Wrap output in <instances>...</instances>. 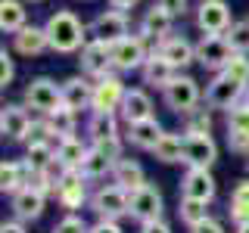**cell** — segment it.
Here are the masks:
<instances>
[{"mask_svg": "<svg viewBox=\"0 0 249 233\" xmlns=\"http://www.w3.org/2000/svg\"><path fill=\"white\" fill-rule=\"evenodd\" d=\"M47 37H50V50L53 53H78L84 44H88V28L78 19L72 10H56L50 19L44 22Z\"/></svg>", "mask_w": 249, "mask_h": 233, "instance_id": "cell-1", "label": "cell"}, {"mask_svg": "<svg viewBox=\"0 0 249 233\" xmlns=\"http://www.w3.org/2000/svg\"><path fill=\"white\" fill-rule=\"evenodd\" d=\"M22 103L37 115H53L56 109H62V84H56L47 75L31 78L22 90Z\"/></svg>", "mask_w": 249, "mask_h": 233, "instance_id": "cell-2", "label": "cell"}, {"mask_svg": "<svg viewBox=\"0 0 249 233\" xmlns=\"http://www.w3.org/2000/svg\"><path fill=\"white\" fill-rule=\"evenodd\" d=\"M56 202L66 208L69 215H75L78 208L90 205V196H88V181L78 168H56Z\"/></svg>", "mask_w": 249, "mask_h": 233, "instance_id": "cell-3", "label": "cell"}, {"mask_svg": "<svg viewBox=\"0 0 249 233\" xmlns=\"http://www.w3.org/2000/svg\"><path fill=\"white\" fill-rule=\"evenodd\" d=\"M90 212L106 221H119L131 215V193L119 183H103L90 193Z\"/></svg>", "mask_w": 249, "mask_h": 233, "instance_id": "cell-4", "label": "cell"}, {"mask_svg": "<svg viewBox=\"0 0 249 233\" xmlns=\"http://www.w3.org/2000/svg\"><path fill=\"white\" fill-rule=\"evenodd\" d=\"M162 100H165V106L171 109V112H178V115L193 112V109L202 106L199 81H196V78H190V75H181V72H178V78L168 84L165 90H162Z\"/></svg>", "mask_w": 249, "mask_h": 233, "instance_id": "cell-5", "label": "cell"}, {"mask_svg": "<svg viewBox=\"0 0 249 233\" xmlns=\"http://www.w3.org/2000/svg\"><path fill=\"white\" fill-rule=\"evenodd\" d=\"M243 93L246 87L237 81H231L224 72L212 75V81L206 84V93H202V103H206L209 109H218V112H231L233 106L243 103Z\"/></svg>", "mask_w": 249, "mask_h": 233, "instance_id": "cell-6", "label": "cell"}, {"mask_svg": "<svg viewBox=\"0 0 249 233\" xmlns=\"http://www.w3.org/2000/svg\"><path fill=\"white\" fill-rule=\"evenodd\" d=\"M78 66H81V75H88L90 81L106 75H119L112 66V47L93 41V37H88V44L78 50Z\"/></svg>", "mask_w": 249, "mask_h": 233, "instance_id": "cell-7", "label": "cell"}, {"mask_svg": "<svg viewBox=\"0 0 249 233\" xmlns=\"http://www.w3.org/2000/svg\"><path fill=\"white\" fill-rule=\"evenodd\" d=\"M150 41H146L143 34H128L124 41H119L112 47V66L115 72H140L143 68V62L150 59V47H146Z\"/></svg>", "mask_w": 249, "mask_h": 233, "instance_id": "cell-8", "label": "cell"}, {"mask_svg": "<svg viewBox=\"0 0 249 233\" xmlns=\"http://www.w3.org/2000/svg\"><path fill=\"white\" fill-rule=\"evenodd\" d=\"M88 34L93 37V41H100V44H109V47H115L119 41H124V37L131 34L128 13H122V10H103V13L97 16V19L90 22Z\"/></svg>", "mask_w": 249, "mask_h": 233, "instance_id": "cell-9", "label": "cell"}, {"mask_svg": "<svg viewBox=\"0 0 249 233\" xmlns=\"http://www.w3.org/2000/svg\"><path fill=\"white\" fill-rule=\"evenodd\" d=\"M233 59V47L228 44L224 34H202L196 44V62L209 72H224V66Z\"/></svg>", "mask_w": 249, "mask_h": 233, "instance_id": "cell-10", "label": "cell"}, {"mask_svg": "<svg viewBox=\"0 0 249 233\" xmlns=\"http://www.w3.org/2000/svg\"><path fill=\"white\" fill-rule=\"evenodd\" d=\"M162 212H165V199H162V190L156 183H143L140 190L131 193V217L137 224L162 221Z\"/></svg>", "mask_w": 249, "mask_h": 233, "instance_id": "cell-11", "label": "cell"}, {"mask_svg": "<svg viewBox=\"0 0 249 233\" xmlns=\"http://www.w3.org/2000/svg\"><path fill=\"white\" fill-rule=\"evenodd\" d=\"M128 87H124L122 75H106L93 81V97H90V112H119L122 100Z\"/></svg>", "mask_w": 249, "mask_h": 233, "instance_id": "cell-12", "label": "cell"}, {"mask_svg": "<svg viewBox=\"0 0 249 233\" xmlns=\"http://www.w3.org/2000/svg\"><path fill=\"white\" fill-rule=\"evenodd\" d=\"M231 25V6L224 0H202L196 6V28L202 34H228Z\"/></svg>", "mask_w": 249, "mask_h": 233, "instance_id": "cell-13", "label": "cell"}, {"mask_svg": "<svg viewBox=\"0 0 249 233\" xmlns=\"http://www.w3.org/2000/svg\"><path fill=\"white\" fill-rule=\"evenodd\" d=\"M31 121L35 118H31L25 103H6L0 109V134H3V140H10V143H25Z\"/></svg>", "mask_w": 249, "mask_h": 233, "instance_id": "cell-14", "label": "cell"}, {"mask_svg": "<svg viewBox=\"0 0 249 233\" xmlns=\"http://www.w3.org/2000/svg\"><path fill=\"white\" fill-rule=\"evenodd\" d=\"M184 165L187 168H212L218 162V143L212 134H184Z\"/></svg>", "mask_w": 249, "mask_h": 233, "instance_id": "cell-15", "label": "cell"}, {"mask_svg": "<svg viewBox=\"0 0 249 233\" xmlns=\"http://www.w3.org/2000/svg\"><path fill=\"white\" fill-rule=\"evenodd\" d=\"M218 193V183L212 177V168H187L184 177H181V196L184 199H199V202H209L212 205Z\"/></svg>", "mask_w": 249, "mask_h": 233, "instance_id": "cell-16", "label": "cell"}, {"mask_svg": "<svg viewBox=\"0 0 249 233\" xmlns=\"http://www.w3.org/2000/svg\"><path fill=\"white\" fill-rule=\"evenodd\" d=\"M13 50L25 59H37L50 50V37H47V28L44 25H25L22 31L13 34Z\"/></svg>", "mask_w": 249, "mask_h": 233, "instance_id": "cell-17", "label": "cell"}, {"mask_svg": "<svg viewBox=\"0 0 249 233\" xmlns=\"http://www.w3.org/2000/svg\"><path fill=\"white\" fill-rule=\"evenodd\" d=\"M228 150L237 155H249V109L240 103L228 112Z\"/></svg>", "mask_w": 249, "mask_h": 233, "instance_id": "cell-18", "label": "cell"}, {"mask_svg": "<svg viewBox=\"0 0 249 233\" xmlns=\"http://www.w3.org/2000/svg\"><path fill=\"white\" fill-rule=\"evenodd\" d=\"M171 28H175V16H171L168 10H162L159 3H153L150 10L143 13V19H140V34H143L146 41H153V44L171 37L175 34Z\"/></svg>", "mask_w": 249, "mask_h": 233, "instance_id": "cell-19", "label": "cell"}, {"mask_svg": "<svg viewBox=\"0 0 249 233\" xmlns=\"http://www.w3.org/2000/svg\"><path fill=\"white\" fill-rule=\"evenodd\" d=\"M140 78H143V84L146 87H156V90H165L171 81L178 78V68L171 66V62L162 56L159 50L153 47V53H150V59L143 62V68H140Z\"/></svg>", "mask_w": 249, "mask_h": 233, "instance_id": "cell-20", "label": "cell"}, {"mask_svg": "<svg viewBox=\"0 0 249 233\" xmlns=\"http://www.w3.org/2000/svg\"><path fill=\"white\" fill-rule=\"evenodd\" d=\"M156 50H159L162 56L178 68V72H184L187 66L196 62V44H190L184 34H171V37H165V41H159V44H156Z\"/></svg>", "mask_w": 249, "mask_h": 233, "instance_id": "cell-21", "label": "cell"}, {"mask_svg": "<svg viewBox=\"0 0 249 233\" xmlns=\"http://www.w3.org/2000/svg\"><path fill=\"white\" fill-rule=\"evenodd\" d=\"M128 128V143L134 146V150H146V152H153L156 150V143H159L162 137H165V128H162V121L156 118H143V121H134V124H124Z\"/></svg>", "mask_w": 249, "mask_h": 233, "instance_id": "cell-22", "label": "cell"}, {"mask_svg": "<svg viewBox=\"0 0 249 233\" xmlns=\"http://www.w3.org/2000/svg\"><path fill=\"white\" fill-rule=\"evenodd\" d=\"M90 97H93V81L88 75H72L62 81V106L66 109H72V112L90 109Z\"/></svg>", "mask_w": 249, "mask_h": 233, "instance_id": "cell-23", "label": "cell"}, {"mask_svg": "<svg viewBox=\"0 0 249 233\" xmlns=\"http://www.w3.org/2000/svg\"><path fill=\"white\" fill-rule=\"evenodd\" d=\"M31 174H35V171H31V165L25 162V155H22V159H3V165H0V190H3L6 196H16L19 190L28 186Z\"/></svg>", "mask_w": 249, "mask_h": 233, "instance_id": "cell-24", "label": "cell"}, {"mask_svg": "<svg viewBox=\"0 0 249 233\" xmlns=\"http://www.w3.org/2000/svg\"><path fill=\"white\" fill-rule=\"evenodd\" d=\"M119 115H122L124 124H134V121L153 118V97H150L143 87H128V93H124V100H122Z\"/></svg>", "mask_w": 249, "mask_h": 233, "instance_id": "cell-25", "label": "cell"}, {"mask_svg": "<svg viewBox=\"0 0 249 233\" xmlns=\"http://www.w3.org/2000/svg\"><path fill=\"white\" fill-rule=\"evenodd\" d=\"M88 152H90V140H84V137H66V140H59L56 143V165L59 168H81V162L88 159Z\"/></svg>", "mask_w": 249, "mask_h": 233, "instance_id": "cell-26", "label": "cell"}, {"mask_svg": "<svg viewBox=\"0 0 249 233\" xmlns=\"http://www.w3.org/2000/svg\"><path fill=\"white\" fill-rule=\"evenodd\" d=\"M109 177H112V183L124 186L128 193H134V190H140L143 183H150V181H146V171H143V165H140L137 159H119Z\"/></svg>", "mask_w": 249, "mask_h": 233, "instance_id": "cell-27", "label": "cell"}, {"mask_svg": "<svg viewBox=\"0 0 249 233\" xmlns=\"http://www.w3.org/2000/svg\"><path fill=\"white\" fill-rule=\"evenodd\" d=\"M44 208H47V196L28 190V186L13 196V215L19 217V221H37V217L44 215Z\"/></svg>", "mask_w": 249, "mask_h": 233, "instance_id": "cell-28", "label": "cell"}, {"mask_svg": "<svg viewBox=\"0 0 249 233\" xmlns=\"http://www.w3.org/2000/svg\"><path fill=\"white\" fill-rule=\"evenodd\" d=\"M119 112H90L88 118V140L97 143V140H109V137H122L119 131Z\"/></svg>", "mask_w": 249, "mask_h": 233, "instance_id": "cell-29", "label": "cell"}, {"mask_svg": "<svg viewBox=\"0 0 249 233\" xmlns=\"http://www.w3.org/2000/svg\"><path fill=\"white\" fill-rule=\"evenodd\" d=\"M184 134L181 131H165V137L156 143L153 150V159L156 162H165V165H178V162H184Z\"/></svg>", "mask_w": 249, "mask_h": 233, "instance_id": "cell-30", "label": "cell"}, {"mask_svg": "<svg viewBox=\"0 0 249 233\" xmlns=\"http://www.w3.org/2000/svg\"><path fill=\"white\" fill-rule=\"evenodd\" d=\"M28 25V10L22 0H0V31L16 34Z\"/></svg>", "mask_w": 249, "mask_h": 233, "instance_id": "cell-31", "label": "cell"}, {"mask_svg": "<svg viewBox=\"0 0 249 233\" xmlns=\"http://www.w3.org/2000/svg\"><path fill=\"white\" fill-rule=\"evenodd\" d=\"M25 162L31 171H56V143H25Z\"/></svg>", "mask_w": 249, "mask_h": 233, "instance_id": "cell-32", "label": "cell"}, {"mask_svg": "<svg viewBox=\"0 0 249 233\" xmlns=\"http://www.w3.org/2000/svg\"><path fill=\"white\" fill-rule=\"evenodd\" d=\"M112 168H115V162L109 159V155H103L100 150H93V146H90L88 159L81 162V168H78V171H81V174H84V181L90 183V181H103L106 174H112Z\"/></svg>", "mask_w": 249, "mask_h": 233, "instance_id": "cell-33", "label": "cell"}, {"mask_svg": "<svg viewBox=\"0 0 249 233\" xmlns=\"http://www.w3.org/2000/svg\"><path fill=\"white\" fill-rule=\"evenodd\" d=\"M228 215L233 224H246L249 221V177L240 181L231 190V202H228Z\"/></svg>", "mask_w": 249, "mask_h": 233, "instance_id": "cell-34", "label": "cell"}, {"mask_svg": "<svg viewBox=\"0 0 249 233\" xmlns=\"http://www.w3.org/2000/svg\"><path fill=\"white\" fill-rule=\"evenodd\" d=\"M47 121H50V128H53V134H56L59 140H66V137H75L78 134V112H72V109H56L53 115H44Z\"/></svg>", "mask_w": 249, "mask_h": 233, "instance_id": "cell-35", "label": "cell"}, {"mask_svg": "<svg viewBox=\"0 0 249 233\" xmlns=\"http://www.w3.org/2000/svg\"><path fill=\"white\" fill-rule=\"evenodd\" d=\"M178 217L187 224V230L190 227H196V224H202L206 217H212L209 215V202H199V199H184L178 202Z\"/></svg>", "mask_w": 249, "mask_h": 233, "instance_id": "cell-36", "label": "cell"}, {"mask_svg": "<svg viewBox=\"0 0 249 233\" xmlns=\"http://www.w3.org/2000/svg\"><path fill=\"white\" fill-rule=\"evenodd\" d=\"M184 134H212V109L206 103L184 115Z\"/></svg>", "mask_w": 249, "mask_h": 233, "instance_id": "cell-37", "label": "cell"}, {"mask_svg": "<svg viewBox=\"0 0 249 233\" xmlns=\"http://www.w3.org/2000/svg\"><path fill=\"white\" fill-rule=\"evenodd\" d=\"M224 37H228V44L233 47V53H246L249 56V19H237L228 28Z\"/></svg>", "mask_w": 249, "mask_h": 233, "instance_id": "cell-38", "label": "cell"}, {"mask_svg": "<svg viewBox=\"0 0 249 233\" xmlns=\"http://www.w3.org/2000/svg\"><path fill=\"white\" fill-rule=\"evenodd\" d=\"M224 75H228L231 81L249 87V56H246V53H233V59L224 66Z\"/></svg>", "mask_w": 249, "mask_h": 233, "instance_id": "cell-39", "label": "cell"}, {"mask_svg": "<svg viewBox=\"0 0 249 233\" xmlns=\"http://www.w3.org/2000/svg\"><path fill=\"white\" fill-rule=\"evenodd\" d=\"M28 190L41 193V196L50 199L53 193H56V171H35V174L28 177Z\"/></svg>", "mask_w": 249, "mask_h": 233, "instance_id": "cell-40", "label": "cell"}, {"mask_svg": "<svg viewBox=\"0 0 249 233\" xmlns=\"http://www.w3.org/2000/svg\"><path fill=\"white\" fill-rule=\"evenodd\" d=\"M25 143H59V137L53 134V128H50V121L44 118H35L31 121V128H28V137H25Z\"/></svg>", "mask_w": 249, "mask_h": 233, "instance_id": "cell-41", "label": "cell"}, {"mask_svg": "<svg viewBox=\"0 0 249 233\" xmlns=\"http://www.w3.org/2000/svg\"><path fill=\"white\" fill-rule=\"evenodd\" d=\"M53 233H90V224L78 215H62L56 224H53Z\"/></svg>", "mask_w": 249, "mask_h": 233, "instance_id": "cell-42", "label": "cell"}, {"mask_svg": "<svg viewBox=\"0 0 249 233\" xmlns=\"http://www.w3.org/2000/svg\"><path fill=\"white\" fill-rule=\"evenodd\" d=\"M93 150H100L103 155H109L112 162L124 159V140L122 137H109V140H97V143H90Z\"/></svg>", "mask_w": 249, "mask_h": 233, "instance_id": "cell-43", "label": "cell"}, {"mask_svg": "<svg viewBox=\"0 0 249 233\" xmlns=\"http://www.w3.org/2000/svg\"><path fill=\"white\" fill-rule=\"evenodd\" d=\"M13 78H16V62H13V53L3 47L0 50V87L6 90L13 84Z\"/></svg>", "mask_w": 249, "mask_h": 233, "instance_id": "cell-44", "label": "cell"}, {"mask_svg": "<svg viewBox=\"0 0 249 233\" xmlns=\"http://www.w3.org/2000/svg\"><path fill=\"white\" fill-rule=\"evenodd\" d=\"M90 233H124L119 227V221H106V217H97V221L90 224Z\"/></svg>", "mask_w": 249, "mask_h": 233, "instance_id": "cell-45", "label": "cell"}, {"mask_svg": "<svg viewBox=\"0 0 249 233\" xmlns=\"http://www.w3.org/2000/svg\"><path fill=\"white\" fill-rule=\"evenodd\" d=\"M153 3H159L162 10H168L171 16H175V19L187 13V0H153Z\"/></svg>", "mask_w": 249, "mask_h": 233, "instance_id": "cell-46", "label": "cell"}, {"mask_svg": "<svg viewBox=\"0 0 249 233\" xmlns=\"http://www.w3.org/2000/svg\"><path fill=\"white\" fill-rule=\"evenodd\" d=\"M190 233H224V224H221V221H215V217H206L202 224L190 227Z\"/></svg>", "mask_w": 249, "mask_h": 233, "instance_id": "cell-47", "label": "cell"}, {"mask_svg": "<svg viewBox=\"0 0 249 233\" xmlns=\"http://www.w3.org/2000/svg\"><path fill=\"white\" fill-rule=\"evenodd\" d=\"M0 233H28V230H25V221L13 217V221H3V224H0Z\"/></svg>", "mask_w": 249, "mask_h": 233, "instance_id": "cell-48", "label": "cell"}, {"mask_svg": "<svg viewBox=\"0 0 249 233\" xmlns=\"http://www.w3.org/2000/svg\"><path fill=\"white\" fill-rule=\"evenodd\" d=\"M140 233H171V227L165 221H150V224H140Z\"/></svg>", "mask_w": 249, "mask_h": 233, "instance_id": "cell-49", "label": "cell"}, {"mask_svg": "<svg viewBox=\"0 0 249 233\" xmlns=\"http://www.w3.org/2000/svg\"><path fill=\"white\" fill-rule=\"evenodd\" d=\"M106 3H109V10H122V13H128V10H134L140 0H106Z\"/></svg>", "mask_w": 249, "mask_h": 233, "instance_id": "cell-50", "label": "cell"}, {"mask_svg": "<svg viewBox=\"0 0 249 233\" xmlns=\"http://www.w3.org/2000/svg\"><path fill=\"white\" fill-rule=\"evenodd\" d=\"M233 233H249V221L246 224H237V230H233Z\"/></svg>", "mask_w": 249, "mask_h": 233, "instance_id": "cell-51", "label": "cell"}, {"mask_svg": "<svg viewBox=\"0 0 249 233\" xmlns=\"http://www.w3.org/2000/svg\"><path fill=\"white\" fill-rule=\"evenodd\" d=\"M243 106L249 109V87H246V93H243Z\"/></svg>", "mask_w": 249, "mask_h": 233, "instance_id": "cell-52", "label": "cell"}, {"mask_svg": "<svg viewBox=\"0 0 249 233\" xmlns=\"http://www.w3.org/2000/svg\"><path fill=\"white\" fill-rule=\"evenodd\" d=\"M246 171H249V155H246Z\"/></svg>", "mask_w": 249, "mask_h": 233, "instance_id": "cell-53", "label": "cell"}, {"mask_svg": "<svg viewBox=\"0 0 249 233\" xmlns=\"http://www.w3.org/2000/svg\"><path fill=\"white\" fill-rule=\"evenodd\" d=\"M31 3H37V0H31Z\"/></svg>", "mask_w": 249, "mask_h": 233, "instance_id": "cell-54", "label": "cell"}]
</instances>
